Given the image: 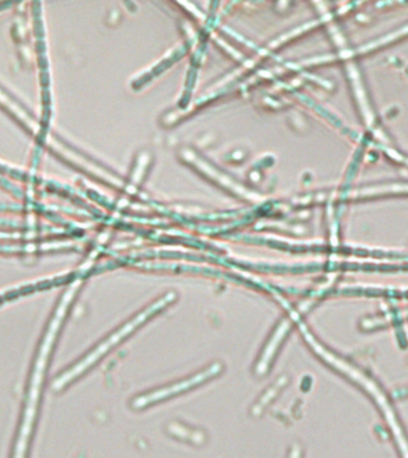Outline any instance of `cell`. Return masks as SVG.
<instances>
[{
    "label": "cell",
    "mask_w": 408,
    "mask_h": 458,
    "mask_svg": "<svg viewBox=\"0 0 408 458\" xmlns=\"http://www.w3.org/2000/svg\"><path fill=\"white\" fill-rule=\"evenodd\" d=\"M215 367H210V370L205 371V372H200V375H197L196 377H193L189 381L183 382V383H179L177 386L173 387V388H168V390H163V392H157V393H152L150 395H146V397H140V399H136V400L133 402V406L134 407H143L146 404H150L151 402H154V401L159 400V399H164V397H170L172 393H177L175 390H186V388H190L193 387V385L196 383H200L203 382L204 380L210 377L213 375L215 374Z\"/></svg>",
    "instance_id": "1"
}]
</instances>
